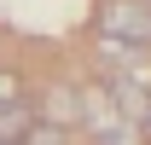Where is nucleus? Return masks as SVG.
<instances>
[{
  "instance_id": "nucleus-1",
  "label": "nucleus",
  "mask_w": 151,
  "mask_h": 145,
  "mask_svg": "<svg viewBox=\"0 0 151 145\" xmlns=\"http://www.w3.org/2000/svg\"><path fill=\"white\" fill-rule=\"evenodd\" d=\"M99 29L116 41V47H145L151 41V6L145 0H111L99 12Z\"/></svg>"
},
{
  "instance_id": "nucleus-2",
  "label": "nucleus",
  "mask_w": 151,
  "mask_h": 145,
  "mask_svg": "<svg viewBox=\"0 0 151 145\" xmlns=\"http://www.w3.org/2000/svg\"><path fill=\"white\" fill-rule=\"evenodd\" d=\"M29 139V110L12 105V110H0V145H23Z\"/></svg>"
},
{
  "instance_id": "nucleus-3",
  "label": "nucleus",
  "mask_w": 151,
  "mask_h": 145,
  "mask_svg": "<svg viewBox=\"0 0 151 145\" xmlns=\"http://www.w3.org/2000/svg\"><path fill=\"white\" fill-rule=\"evenodd\" d=\"M111 99H116V105H122V110H128L134 122L145 116V93H139V87H128V81H111Z\"/></svg>"
},
{
  "instance_id": "nucleus-4",
  "label": "nucleus",
  "mask_w": 151,
  "mask_h": 145,
  "mask_svg": "<svg viewBox=\"0 0 151 145\" xmlns=\"http://www.w3.org/2000/svg\"><path fill=\"white\" fill-rule=\"evenodd\" d=\"M99 145H139V134H134L128 122H105L99 128Z\"/></svg>"
},
{
  "instance_id": "nucleus-5",
  "label": "nucleus",
  "mask_w": 151,
  "mask_h": 145,
  "mask_svg": "<svg viewBox=\"0 0 151 145\" xmlns=\"http://www.w3.org/2000/svg\"><path fill=\"white\" fill-rule=\"evenodd\" d=\"M23 145H64V134H58L52 122H41V128H29V139Z\"/></svg>"
},
{
  "instance_id": "nucleus-6",
  "label": "nucleus",
  "mask_w": 151,
  "mask_h": 145,
  "mask_svg": "<svg viewBox=\"0 0 151 145\" xmlns=\"http://www.w3.org/2000/svg\"><path fill=\"white\" fill-rule=\"evenodd\" d=\"M12 105H18V75L0 70V110H12Z\"/></svg>"
},
{
  "instance_id": "nucleus-7",
  "label": "nucleus",
  "mask_w": 151,
  "mask_h": 145,
  "mask_svg": "<svg viewBox=\"0 0 151 145\" xmlns=\"http://www.w3.org/2000/svg\"><path fill=\"white\" fill-rule=\"evenodd\" d=\"M145 6H151V0H145Z\"/></svg>"
}]
</instances>
